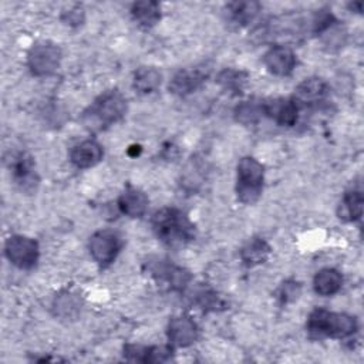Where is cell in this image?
<instances>
[{
    "mask_svg": "<svg viewBox=\"0 0 364 364\" xmlns=\"http://www.w3.org/2000/svg\"><path fill=\"white\" fill-rule=\"evenodd\" d=\"M162 81V74L155 67H139L134 73V88L139 94H149L154 92Z\"/></svg>",
    "mask_w": 364,
    "mask_h": 364,
    "instance_id": "cell-22",
    "label": "cell"
},
{
    "mask_svg": "<svg viewBox=\"0 0 364 364\" xmlns=\"http://www.w3.org/2000/svg\"><path fill=\"white\" fill-rule=\"evenodd\" d=\"M10 169H11L16 183L21 189H24V191L36 189V186L38 183V178L36 175L31 156H28L24 152L14 155L13 159L10 161Z\"/></svg>",
    "mask_w": 364,
    "mask_h": 364,
    "instance_id": "cell-14",
    "label": "cell"
},
{
    "mask_svg": "<svg viewBox=\"0 0 364 364\" xmlns=\"http://www.w3.org/2000/svg\"><path fill=\"white\" fill-rule=\"evenodd\" d=\"M259 10L260 4L257 1H233L226 6L229 18L239 26L250 23L257 16Z\"/></svg>",
    "mask_w": 364,
    "mask_h": 364,
    "instance_id": "cell-24",
    "label": "cell"
},
{
    "mask_svg": "<svg viewBox=\"0 0 364 364\" xmlns=\"http://www.w3.org/2000/svg\"><path fill=\"white\" fill-rule=\"evenodd\" d=\"M361 7H363V3H361V1H355V3H351V4H350V9H351V10H355L357 13H361Z\"/></svg>",
    "mask_w": 364,
    "mask_h": 364,
    "instance_id": "cell-30",
    "label": "cell"
},
{
    "mask_svg": "<svg viewBox=\"0 0 364 364\" xmlns=\"http://www.w3.org/2000/svg\"><path fill=\"white\" fill-rule=\"evenodd\" d=\"M148 272L154 279L176 291L185 290L191 282V273L186 269L162 259L149 260Z\"/></svg>",
    "mask_w": 364,
    "mask_h": 364,
    "instance_id": "cell-8",
    "label": "cell"
},
{
    "mask_svg": "<svg viewBox=\"0 0 364 364\" xmlns=\"http://www.w3.org/2000/svg\"><path fill=\"white\" fill-rule=\"evenodd\" d=\"M131 14L134 20L145 28H149L155 26L159 18H161V9L156 1L151 0H144V1H136L131 7Z\"/></svg>",
    "mask_w": 364,
    "mask_h": 364,
    "instance_id": "cell-20",
    "label": "cell"
},
{
    "mask_svg": "<svg viewBox=\"0 0 364 364\" xmlns=\"http://www.w3.org/2000/svg\"><path fill=\"white\" fill-rule=\"evenodd\" d=\"M102 146L97 141L85 139L71 148L70 161L74 166L85 169L97 165L102 159Z\"/></svg>",
    "mask_w": 364,
    "mask_h": 364,
    "instance_id": "cell-16",
    "label": "cell"
},
{
    "mask_svg": "<svg viewBox=\"0 0 364 364\" xmlns=\"http://www.w3.org/2000/svg\"><path fill=\"white\" fill-rule=\"evenodd\" d=\"M270 255V246L260 237H253L240 249V259L247 267L262 264Z\"/></svg>",
    "mask_w": 364,
    "mask_h": 364,
    "instance_id": "cell-19",
    "label": "cell"
},
{
    "mask_svg": "<svg viewBox=\"0 0 364 364\" xmlns=\"http://www.w3.org/2000/svg\"><path fill=\"white\" fill-rule=\"evenodd\" d=\"M84 17H85L84 16V10H82V7L80 4H73L68 9L63 10V13H61V20L65 24L73 26V27L82 24L84 23Z\"/></svg>",
    "mask_w": 364,
    "mask_h": 364,
    "instance_id": "cell-29",
    "label": "cell"
},
{
    "mask_svg": "<svg viewBox=\"0 0 364 364\" xmlns=\"http://www.w3.org/2000/svg\"><path fill=\"white\" fill-rule=\"evenodd\" d=\"M307 331L313 337L346 338L357 331V320L346 313H334L326 309H316L309 314Z\"/></svg>",
    "mask_w": 364,
    "mask_h": 364,
    "instance_id": "cell-2",
    "label": "cell"
},
{
    "mask_svg": "<svg viewBox=\"0 0 364 364\" xmlns=\"http://www.w3.org/2000/svg\"><path fill=\"white\" fill-rule=\"evenodd\" d=\"M61 55V50L57 44L50 41H40L30 48L27 54V64L34 75L47 77L57 71L60 67Z\"/></svg>",
    "mask_w": 364,
    "mask_h": 364,
    "instance_id": "cell-5",
    "label": "cell"
},
{
    "mask_svg": "<svg viewBox=\"0 0 364 364\" xmlns=\"http://www.w3.org/2000/svg\"><path fill=\"white\" fill-rule=\"evenodd\" d=\"M152 229L156 237L168 246H183L195 237V226L188 215L172 206L156 210L152 216Z\"/></svg>",
    "mask_w": 364,
    "mask_h": 364,
    "instance_id": "cell-1",
    "label": "cell"
},
{
    "mask_svg": "<svg viewBox=\"0 0 364 364\" xmlns=\"http://www.w3.org/2000/svg\"><path fill=\"white\" fill-rule=\"evenodd\" d=\"M300 293H301V286H300L299 282L286 280L280 286V289L277 291V296H279V300L286 304V303H291V301L297 300Z\"/></svg>",
    "mask_w": 364,
    "mask_h": 364,
    "instance_id": "cell-28",
    "label": "cell"
},
{
    "mask_svg": "<svg viewBox=\"0 0 364 364\" xmlns=\"http://www.w3.org/2000/svg\"><path fill=\"white\" fill-rule=\"evenodd\" d=\"M263 179V165L252 156H243L236 171V193L239 200L243 203H255L262 193Z\"/></svg>",
    "mask_w": 364,
    "mask_h": 364,
    "instance_id": "cell-4",
    "label": "cell"
},
{
    "mask_svg": "<svg viewBox=\"0 0 364 364\" xmlns=\"http://www.w3.org/2000/svg\"><path fill=\"white\" fill-rule=\"evenodd\" d=\"M246 73L240 71V70H235V68H225L218 74V84L232 92V94H239L243 90V85L246 82Z\"/></svg>",
    "mask_w": 364,
    "mask_h": 364,
    "instance_id": "cell-26",
    "label": "cell"
},
{
    "mask_svg": "<svg viewBox=\"0 0 364 364\" xmlns=\"http://www.w3.org/2000/svg\"><path fill=\"white\" fill-rule=\"evenodd\" d=\"M117 203L122 215L129 218H141L148 209L149 199L141 189L128 185L119 195Z\"/></svg>",
    "mask_w": 364,
    "mask_h": 364,
    "instance_id": "cell-17",
    "label": "cell"
},
{
    "mask_svg": "<svg viewBox=\"0 0 364 364\" xmlns=\"http://www.w3.org/2000/svg\"><path fill=\"white\" fill-rule=\"evenodd\" d=\"M263 61L272 74L280 75V77L289 75L294 70L297 63L296 54L291 51V48L282 44L270 47L266 51Z\"/></svg>",
    "mask_w": 364,
    "mask_h": 364,
    "instance_id": "cell-11",
    "label": "cell"
},
{
    "mask_svg": "<svg viewBox=\"0 0 364 364\" xmlns=\"http://www.w3.org/2000/svg\"><path fill=\"white\" fill-rule=\"evenodd\" d=\"M53 309L55 316L61 318H74L81 309L80 296L70 290H64L58 296H55Z\"/></svg>",
    "mask_w": 364,
    "mask_h": 364,
    "instance_id": "cell-23",
    "label": "cell"
},
{
    "mask_svg": "<svg viewBox=\"0 0 364 364\" xmlns=\"http://www.w3.org/2000/svg\"><path fill=\"white\" fill-rule=\"evenodd\" d=\"M235 119L242 125H253L259 122L263 114V102L262 101H243L233 111Z\"/></svg>",
    "mask_w": 364,
    "mask_h": 364,
    "instance_id": "cell-25",
    "label": "cell"
},
{
    "mask_svg": "<svg viewBox=\"0 0 364 364\" xmlns=\"http://www.w3.org/2000/svg\"><path fill=\"white\" fill-rule=\"evenodd\" d=\"M4 255L18 269H31L38 260V243L27 236L14 235L6 240Z\"/></svg>",
    "mask_w": 364,
    "mask_h": 364,
    "instance_id": "cell-6",
    "label": "cell"
},
{
    "mask_svg": "<svg viewBox=\"0 0 364 364\" xmlns=\"http://www.w3.org/2000/svg\"><path fill=\"white\" fill-rule=\"evenodd\" d=\"M263 114L282 127H293L297 122L299 105L293 100L276 98L263 102Z\"/></svg>",
    "mask_w": 364,
    "mask_h": 364,
    "instance_id": "cell-13",
    "label": "cell"
},
{
    "mask_svg": "<svg viewBox=\"0 0 364 364\" xmlns=\"http://www.w3.org/2000/svg\"><path fill=\"white\" fill-rule=\"evenodd\" d=\"M166 336L171 347H189L198 340L199 328L189 316L181 314L169 320Z\"/></svg>",
    "mask_w": 364,
    "mask_h": 364,
    "instance_id": "cell-9",
    "label": "cell"
},
{
    "mask_svg": "<svg viewBox=\"0 0 364 364\" xmlns=\"http://www.w3.org/2000/svg\"><path fill=\"white\" fill-rule=\"evenodd\" d=\"M327 84L321 78L310 77L303 80L294 90L293 101L300 105H313L321 102L327 95Z\"/></svg>",
    "mask_w": 364,
    "mask_h": 364,
    "instance_id": "cell-15",
    "label": "cell"
},
{
    "mask_svg": "<svg viewBox=\"0 0 364 364\" xmlns=\"http://www.w3.org/2000/svg\"><path fill=\"white\" fill-rule=\"evenodd\" d=\"M121 246H122L121 236L117 232L109 229H102L95 232L90 237V243H88V249L92 259L101 267H107L115 260L117 255L121 250Z\"/></svg>",
    "mask_w": 364,
    "mask_h": 364,
    "instance_id": "cell-7",
    "label": "cell"
},
{
    "mask_svg": "<svg viewBox=\"0 0 364 364\" xmlns=\"http://www.w3.org/2000/svg\"><path fill=\"white\" fill-rule=\"evenodd\" d=\"M209 70L206 67H195L178 71L169 81V91L175 95H188L196 91L208 78Z\"/></svg>",
    "mask_w": 364,
    "mask_h": 364,
    "instance_id": "cell-10",
    "label": "cell"
},
{
    "mask_svg": "<svg viewBox=\"0 0 364 364\" xmlns=\"http://www.w3.org/2000/svg\"><path fill=\"white\" fill-rule=\"evenodd\" d=\"M364 199L361 191H348L344 193L343 200L338 208V215L343 220L355 222L363 216Z\"/></svg>",
    "mask_w": 364,
    "mask_h": 364,
    "instance_id": "cell-21",
    "label": "cell"
},
{
    "mask_svg": "<svg viewBox=\"0 0 364 364\" xmlns=\"http://www.w3.org/2000/svg\"><path fill=\"white\" fill-rule=\"evenodd\" d=\"M195 301L205 311H216V310H220L226 306V303L222 300V297L218 296L212 290L198 291L196 297H195Z\"/></svg>",
    "mask_w": 364,
    "mask_h": 364,
    "instance_id": "cell-27",
    "label": "cell"
},
{
    "mask_svg": "<svg viewBox=\"0 0 364 364\" xmlns=\"http://www.w3.org/2000/svg\"><path fill=\"white\" fill-rule=\"evenodd\" d=\"M172 347L168 346H124V357L129 361L138 363H166L172 360Z\"/></svg>",
    "mask_w": 364,
    "mask_h": 364,
    "instance_id": "cell-12",
    "label": "cell"
},
{
    "mask_svg": "<svg viewBox=\"0 0 364 364\" xmlns=\"http://www.w3.org/2000/svg\"><path fill=\"white\" fill-rule=\"evenodd\" d=\"M343 286V276L338 270L326 267L316 273L313 280L314 291L320 296H333Z\"/></svg>",
    "mask_w": 364,
    "mask_h": 364,
    "instance_id": "cell-18",
    "label": "cell"
},
{
    "mask_svg": "<svg viewBox=\"0 0 364 364\" xmlns=\"http://www.w3.org/2000/svg\"><path fill=\"white\" fill-rule=\"evenodd\" d=\"M127 111L125 97L117 91L109 90L101 94L92 105L84 112V122L88 128H104L119 121Z\"/></svg>",
    "mask_w": 364,
    "mask_h": 364,
    "instance_id": "cell-3",
    "label": "cell"
}]
</instances>
